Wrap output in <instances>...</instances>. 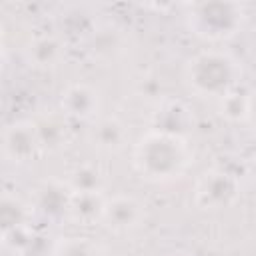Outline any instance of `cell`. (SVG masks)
I'll list each match as a JSON object with an SVG mask.
<instances>
[{
  "instance_id": "6da1fadb",
  "label": "cell",
  "mask_w": 256,
  "mask_h": 256,
  "mask_svg": "<svg viewBox=\"0 0 256 256\" xmlns=\"http://www.w3.org/2000/svg\"><path fill=\"white\" fill-rule=\"evenodd\" d=\"M194 152L184 134L152 128L138 138L132 150V166L138 176L152 184H166L182 178Z\"/></svg>"
},
{
  "instance_id": "7a4b0ae2",
  "label": "cell",
  "mask_w": 256,
  "mask_h": 256,
  "mask_svg": "<svg viewBox=\"0 0 256 256\" xmlns=\"http://www.w3.org/2000/svg\"><path fill=\"white\" fill-rule=\"evenodd\" d=\"M242 78L240 62L224 50H202L188 58L184 66V82L188 90L200 98L222 100L238 90Z\"/></svg>"
},
{
  "instance_id": "3957f363",
  "label": "cell",
  "mask_w": 256,
  "mask_h": 256,
  "mask_svg": "<svg viewBox=\"0 0 256 256\" xmlns=\"http://www.w3.org/2000/svg\"><path fill=\"white\" fill-rule=\"evenodd\" d=\"M246 6L236 2H200L190 6L188 24L204 40H228L236 36L246 22Z\"/></svg>"
},
{
  "instance_id": "277c9868",
  "label": "cell",
  "mask_w": 256,
  "mask_h": 256,
  "mask_svg": "<svg viewBox=\"0 0 256 256\" xmlns=\"http://www.w3.org/2000/svg\"><path fill=\"white\" fill-rule=\"evenodd\" d=\"M238 180L222 168L206 170L196 182L194 200L202 210H222L238 198Z\"/></svg>"
},
{
  "instance_id": "5b68a950",
  "label": "cell",
  "mask_w": 256,
  "mask_h": 256,
  "mask_svg": "<svg viewBox=\"0 0 256 256\" xmlns=\"http://www.w3.org/2000/svg\"><path fill=\"white\" fill-rule=\"evenodd\" d=\"M40 148L42 144L34 122L18 120L8 124L2 132V152L8 162L24 164L32 160Z\"/></svg>"
},
{
  "instance_id": "8992f818",
  "label": "cell",
  "mask_w": 256,
  "mask_h": 256,
  "mask_svg": "<svg viewBox=\"0 0 256 256\" xmlns=\"http://www.w3.org/2000/svg\"><path fill=\"white\" fill-rule=\"evenodd\" d=\"M146 220L144 206L128 194H116L106 200L102 224L114 234H132Z\"/></svg>"
},
{
  "instance_id": "52a82bcc",
  "label": "cell",
  "mask_w": 256,
  "mask_h": 256,
  "mask_svg": "<svg viewBox=\"0 0 256 256\" xmlns=\"http://www.w3.org/2000/svg\"><path fill=\"white\" fill-rule=\"evenodd\" d=\"M62 114L66 118H74V120H96L100 106H102V98L100 92L90 86V84H72L62 92Z\"/></svg>"
},
{
  "instance_id": "ba28073f",
  "label": "cell",
  "mask_w": 256,
  "mask_h": 256,
  "mask_svg": "<svg viewBox=\"0 0 256 256\" xmlns=\"http://www.w3.org/2000/svg\"><path fill=\"white\" fill-rule=\"evenodd\" d=\"M106 196L98 190L90 192H72L70 204H68V216L78 226H94L104 220V208H106Z\"/></svg>"
},
{
  "instance_id": "9c48e42d",
  "label": "cell",
  "mask_w": 256,
  "mask_h": 256,
  "mask_svg": "<svg viewBox=\"0 0 256 256\" xmlns=\"http://www.w3.org/2000/svg\"><path fill=\"white\" fill-rule=\"evenodd\" d=\"M128 138L126 126L118 118H98L90 128V142L100 152H118Z\"/></svg>"
},
{
  "instance_id": "30bf717a",
  "label": "cell",
  "mask_w": 256,
  "mask_h": 256,
  "mask_svg": "<svg viewBox=\"0 0 256 256\" xmlns=\"http://www.w3.org/2000/svg\"><path fill=\"white\" fill-rule=\"evenodd\" d=\"M64 56V44L56 36H40L30 44V58L36 62V66L52 68L58 66V62Z\"/></svg>"
},
{
  "instance_id": "8fae6325",
  "label": "cell",
  "mask_w": 256,
  "mask_h": 256,
  "mask_svg": "<svg viewBox=\"0 0 256 256\" xmlns=\"http://www.w3.org/2000/svg\"><path fill=\"white\" fill-rule=\"evenodd\" d=\"M28 220H30L28 206H24L18 198L4 196V200H2V230H4V238H8L10 234L26 228Z\"/></svg>"
},
{
  "instance_id": "7c38bea8",
  "label": "cell",
  "mask_w": 256,
  "mask_h": 256,
  "mask_svg": "<svg viewBox=\"0 0 256 256\" xmlns=\"http://www.w3.org/2000/svg\"><path fill=\"white\" fill-rule=\"evenodd\" d=\"M48 256H106L104 248L88 238H66L54 244Z\"/></svg>"
},
{
  "instance_id": "4fadbf2b",
  "label": "cell",
  "mask_w": 256,
  "mask_h": 256,
  "mask_svg": "<svg viewBox=\"0 0 256 256\" xmlns=\"http://www.w3.org/2000/svg\"><path fill=\"white\" fill-rule=\"evenodd\" d=\"M38 136H40V144L50 146V148H58L64 144L66 140V116H46L40 122H34Z\"/></svg>"
},
{
  "instance_id": "5bb4252c",
  "label": "cell",
  "mask_w": 256,
  "mask_h": 256,
  "mask_svg": "<svg viewBox=\"0 0 256 256\" xmlns=\"http://www.w3.org/2000/svg\"><path fill=\"white\" fill-rule=\"evenodd\" d=\"M68 188L72 192H90V190H98L102 192V174L98 168L84 164V166H76L70 176H68Z\"/></svg>"
},
{
  "instance_id": "9a60e30c",
  "label": "cell",
  "mask_w": 256,
  "mask_h": 256,
  "mask_svg": "<svg viewBox=\"0 0 256 256\" xmlns=\"http://www.w3.org/2000/svg\"><path fill=\"white\" fill-rule=\"evenodd\" d=\"M248 108H250V94H246V92L234 90L226 98L220 100L222 116H226L230 122H246Z\"/></svg>"
},
{
  "instance_id": "2e32d148",
  "label": "cell",
  "mask_w": 256,
  "mask_h": 256,
  "mask_svg": "<svg viewBox=\"0 0 256 256\" xmlns=\"http://www.w3.org/2000/svg\"><path fill=\"white\" fill-rule=\"evenodd\" d=\"M252 128H254V132H256V92L254 94H250V108H248V120H246Z\"/></svg>"
},
{
  "instance_id": "e0dca14e",
  "label": "cell",
  "mask_w": 256,
  "mask_h": 256,
  "mask_svg": "<svg viewBox=\"0 0 256 256\" xmlns=\"http://www.w3.org/2000/svg\"><path fill=\"white\" fill-rule=\"evenodd\" d=\"M178 256H194V254H178Z\"/></svg>"
}]
</instances>
